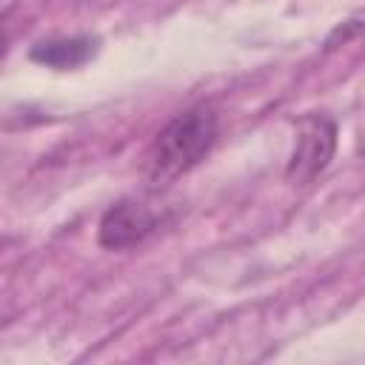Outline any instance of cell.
<instances>
[{"instance_id":"277c9868","label":"cell","mask_w":365,"mask_h":365,"mask_svg":"<svg viewBox=\"0 0 365 365\" xmlns=\"http://www.w3.org/2000/svg\"><path fill=\"white\" fill-rule=\"evenodd\" d=\"M94 46H97V40H91L86 34L46 40V43H37L31 48V60L51 66V68H77L94 54Z\"/></svg>"},{"instance_id":"6da1fadb","label":"cell","mask_w":365,"mask_h":365,"mask_svg":"<svg viewBox=\"0 0 365 365\" xmlns=\"http://www.w3.org/2000/svg\"><path fill=\"white\" fill-rule=\"evenodd\" d=\"M217 134L220 123L211 108L197 106L177 114L148 148V177L154 182H171L191 171L214 148Z\"/></svg>"},{"instance_id":"3957f363","label":"cell","mask_w":365,"mask_h":365,"mask_svg":"<svg viewBox=\"0 0 365 365\" xmlns=\"http://www.w3.org/2000/svg\"><path fill=\"white\" fill-rule=\"evenodd\" d=\"M154 228H157V217L143 202L123 200L103 214L97 240L108 251H125V248L140 245Z\"/></svg>"},{"instance_id":"7a4b0ae2","label":"cell","mask_w":365,"mask_h":365,"mask_svg":"<svg viewBox=\"0 0 365 365\" xmlns=\"http://www.w3.org/2000/svg\"><path fill=\"white\" fill-rule=\"evenodd\" d=\"M336 151V123L325 114H308L299 123L297 145L288 160V180L294 182H311L317 174H322Z\"/></svg>"}]
</instances>
